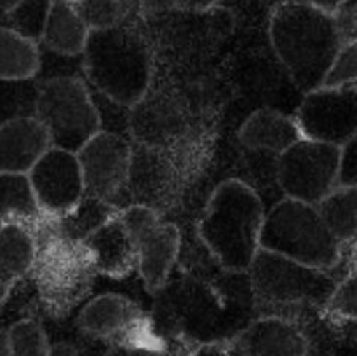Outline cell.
I'll return each instance as SVG.
<instances>
[{"mask_svg": "<svg viewBox=\"0 0 357 356\" xmlns=\"http://www.w3.org/2000/svg\"><path fill=\"white\" fill-rule=\"evenodd\" d=\"M268 37L275 56L302 93L323 86L344 45L333 13L305 0H286L274 6Z\"/></svg>", "mask_w": 357, "mask_h": 356, "instance_id": "obj_1", "label": "cell"}, {"mask_svg": "<svg viewBox=\"0 0 357 356\" xmlns=\"http://www.w3.org/2000/svg\"><path fill=\"white\" fill-rule=\"evenodd\" d=\"M267 206L239 178L216 185L197 222V236L213 260L232 272H248L260 251Z\"/></svg>", "mask_w": 357, "mask_h": 356, "instance_id": "obj_2", "label": "cell"}, {"mask_svg": "<svg viewBox=\"0 0 357 356\" xmlns=\"http://www.w3.org/2000/svg\"><path fill=\"white\" fill-rule=\"evenodd\" d=\"M82 61L89 87L128 108L135 107L152 87V49L131 21L91 30Z\"/></svg>", "mask_w": 357, "mask_h": 356, "instance_id": "obj_3", "label": "cell"}, {"mask_svg": "<svg viewBox=\"0 0 357 356\" xmlns=\"http://www.w3.org/2000/svg\"><path fill=\"white\" fill-rule=\"evenodd\" d=\"M260 246L300 264L337 271L344 248L314 205L282 198L267 209Z\"/></svg>", "mask_w": 357, "mask_h": 356, "instance_id": "obj_4", "label": "cell"}, {"mask_svg": "<svg viewBox=\"0 0 357 356\" xmlns=\"http://www.w3.org/2000/svg\"><path fill=\"white\" fill-rule=\"evenodd\" d=\"M257 307L300 309L330 302L342 278L335 271L300 264L288 257L260 248L250 271Z\"/></svg>", "mask_w": 357, "mask_h": 356, "instance_id": "obj_5", "label": "cell"}, {"mask_svg": "<svg viewBox=\"0 0 357 356\" xmlns=\"http://www.w3.org/2000/svg\"><path fill=\"white\" fill-rule=\"evenodd\" d=\"M35 117L47 129L51 145L79 152L101 131V121L84 77L38 80Z\"/></svg>", "mask_w": 357, "mask_h": 356, "instance_id": "obj_6", "label": "cell"}, {"mask_svg": "<svg viewBox=\"0 0 357 356\" xmlns=\"http://www.w3.org/2000/svg\"><path fill=\"white\" fill-rule=\"evenodd\" d=\"M342 147L300 138L279 156L278 184L284 198L317 206L340 180Z\"/></svg>", "mask_w": 357, "mask_h": 356, "instance_id": "obj_7", "label": "cell"}, {"mask_svg": "<svg viewBox=\"0 0 357 356\" xmlns=\"http://www.w3.org/2000/svg\"><path fill=\"white\" fill-rule=\"evenodd\" d=\"M132 143L128 136L100 131L77 152L86 195L114 209L131 206L129 170Z\"/></svg>", "mask_w": 357, "mask_h": 356, "instance_id": "obj_8", "label": "cell"}, {"mask_svg": "<svg viewBox=\"0 0 357 356\" xmlns=\"http://www.w3.org/2000/svg\"><path fill=\"white\" fill-rule=\"evenodd\" d=\"M119 213L135 237L138 272L145 290L157 293L167 283L180 257V229L173 222H166L159 212L146 206L131 205Z\"/></svg>", "mask_w": 357, "mask_h": 356, "instance_id": "obj_9", "label": "cell"}, {"mask_svg": "<svg viewBox=\"0 0 357 356\" xmlns=\"http://www.w3.org/2000/svg\"><path fill=\"white\" fill-rule=\"evenodd\" d=\"M129 195L131 205L146 206L162 215L176 202L187 180V154L131 142Z\"/></svg>", "mask_w": 357, "mask_h": 356, "instance_id": "obj_10", "label": "cell"}, {"mask_svg": "<svg viewBox=\"0 0 357 356\" xmlns=\"http://www.w3.org/2000/svg\"><path fill=\"white\" fill-rule=\"evenodd\" d=\"M131 142L187 154L194 143V122L180 98L167 91H152L131 108Z\"/></svg>", "mask_w": 357, "mask_h": 356, "instance_id": "obj_11", "label": "cell"}, {"mask_svg": "<svg viewBox=\"0 0 357 356\" xmlns=\"http://www.w3.org/2000/svg\"><path fill=\"white\" fill-rule=\"evenodd\" d=\"M295 119L305 138L344 147L357 133V82L305 93Z\"/></svg>", "mask_w": 357, "mask_h": 356, "instance_id": "obj_12", "label": "cell"}, {"mask_svg": "<svg viewBox=\"0 0 357 356\" xmlns=\"http://www.w3.org/2000/svg\"><path fill=\"white\" fill-rule=\"evenodd\" d=\"M40 212L65 216L86 195L79 156L51 147L28 173Z\"/></svg>", "mask_w": 357, "mask_h": 356, "instance_id": "obj_13", "label": "cell"}, {"mask_svg": "<svg viewBox=\"0 0 357 356\" xmlns=\"http://www.w3.org/2000/svg\"><path fill=\"white\" fill-rule=\"evenodd\" d=\"M119 212L112 213L80 241V246L86 251L94 271L110 278H124L138 269L135 237Z\"/></svg>", "mask_w": 357, "mask_h": 356, "instance_id": "obj_14", "label": "cell"}, {"mask_svg": "<svg viewBox=\"0 0 357 356\" xmlns=\"http://www.w3.org/2000/svg\"><path fill=\"white\" fill-rule=\"evenodd\" d=\"M241 356H305V335L288 318L264 316L248 323L230 341Z\"/></svg>", "mask_w": 357, "mask_h": 356, "instance_id": "obj_15", "label": "cell"}, {"mask_svg": "<svg viewBox=\"0 0 357 356\" xmlns=\"http://www.w3.org/2000/svg\"><path fill=\"white\" fill-rule=\"evenodd\" d=\"M143 313L138 304L119 293L91 299L77 318V327L94 339H122L139 327ZM121 342V341H119Z\"/></svg>", "mask_w": 357, "mask_h": 356, "instance_id": "obj_16", "label": "cell"}, {"mask_svg": "<svg viewBox=\"0 0 357 356\" xmlns=\"http://www.w3.org/2000/svg\"><path fill=\"white\" fill-rule=\"evenodd\" d=\"M51 147L47 129L37 117L7 122L0 128V171L30 173Z\"/></svg>", "mask_w": 357, "mask_h": 356, "instance_id": "obj_17", "label": "cell"}, {"mask_svg": "<svg viewBox=\"0 0 357 356\" xmlns=\"http://www.w3.org/2000/svg\"><path fill=\"white\" fill-rule=\"evenodd\" d=\"M303 138L298 122L291 115H286L275 108H258L239 129L241 147L246 150H260L281 156L293 143Z\"/></svg>", "mask_w": 357, "mask_h": 356, "instance_id": "obj_18", "label": "cell"}, {"mask_svg": "<svg viewBox=\"0 0 357 356\" xmlns=\"http://www.w3.org/2000/svg\"><path fill=\"white\" fill-rule=\"evenodd\" d=\"M35 260V243L23 223L0 225V302Z\"/></svg>", "mask_w": 357, "mask_h": 356, "instance_id": "obj_19", "label": "cell"}, {"mask_svg": "<svg viewBox=\"0 0 357 356\" xmlns=\"http://www.w3.org/2000/svg\"><path fill=\"white\" fill-rule=\"evenodd\" d=\"M89 31V27L82 20L75 6L52 0L51 13H49L40 44L56 52L79 56L84 52Z\"/></svg>", "mask_w": 357, "mask_h": 356, "instance_id": "obj_20", "label": "cell"}, {"mask_svg": "<svg viewBox=\"0 0 357 356\" xmlns=\"http://www.w3.org/2000/svg\"><path fill=\"white\" fill-rule=\"evenodd\" d=\"M40 66V44L0 24V79H35Z\"/></svg>", "mask_w": 357, "mask_h": 356, "instance_id": "obj_21", "label": "cell"}, {"mask_svg": "<svg viewBox=\"0 0 357 356\" xmlns=\"http://www.w3.org/2000/svg\"><path fill=\"white\" fill-rule=\"evenodd\" d=\"M317 209L344 250L357 243V185H338Z\"/></svg>", "mask_w": 357, "mask_h": 356, "instance_id": "obj_22", "label": "cell"}, {"mask_svg": "<svg viewBox=\"0 0 357 356\" xmlns=\"http://www.w3.org/2000/svg\"><path fill=\"white\" fill-rule=\"evenodd\" d=\"M40 206L35 198L28 173H2L0 171V225L35 220Z\"/></svg>", "mask_w": 357, "mask_h": 356, "instance_id": "obj_23", "label": "cell"}, {"mask_svg": "<svg viewBox=\"0 0 357 356\" xmlns=\"http://www.w3.org/2000/svg\"><path fill=\"white\" fill-rule=\"evenodd\" d=\"M38 103V80L0 79V128L16 119L35 117Z\"/></svg>", "mask_w": 357, "mask_h": 356, "instance_id": "obj_24", "label": "cell"}, {"mask_svg": "<svg viewBox=\"0 0 357 356\" xmlns=\"http://www.w3.org/2000/svg\"><path fill=\"white\" fill-rule=\"evenodd\" d=\"M52 0H20L0 24L40 44Z\"/></svg>", "mask_w": 357, "mask_h": 356, "instance_id": "obj_25", "label": "cell"}, {"mask_svg": "<svg viewBox=\"0 0 357 356\" xmlns=\"http://www.w3.org/2000/svg\"><path fill=\"white\" fill-rule=\"evenodd\" d=\"M10 356H49L51 344L44 328L35 320H21L7 330Z\"/></svg>", "mask_w": 357, "mask_h": 356, "instance_id": "obj_26", "label": "cell"}, {"mask_svg": "<svg viewBox=\"0 0 357 356\" xmlns=\"http://www.w3.org/2000/svg\"><path fill=\"white\" fill-rule=\"evenodd\" d=\"M77 10L89 30H105L128 23L131 17H135L131 10L119 0H82L77 6Z\"/></svg>", "mask_w": 357, "mask_h": 356, "instance_id": "obj_27", "label": "cell"}, {"mask_svg": "<svg viewBox=\"0 0 357 356\" xmlns=\"http://www.w3.org/2000/svg\"><path fill=\"white\" fill-rule=\"evenodd\" d=\"M63 77H84L82 54H63L40 44V66L35 79L49 80L63 79Z\"/></svg>", "mask_w": 357, "mask_h": 356, "instance_id": "obj_28", "label": "cell"}, {"mask_svg": "<svg viewBox=\"0 0 357 356\" xmlns=\"http://www.w3.org/2000/svg\"><path fill=\"white\" fill-rule=\"evenodd\" d=\"M354 82H357V42H349L340 47L321 87H340Z\"/></svg>", "mask_w": 357, "mask_h": 356, "instance_id": "obj_29", "label": "cell"}, {"mask_svg": "<svg viewBox=\"0 0 357 356\" xmlns=\"http://www.w3.org/2000/svg\"><path fill=\"white\" fill-rule=\"evenodd\" d=\"M326 309L342 320L357 323V269L340 279Z\"/></svg>", "mask_w": 357, "mask_h": 356, "instance_id": "obj_30", "label": "cell"}, {"mask_svg": "<svg viewBox=\"0 0 357 356\" xmlns=\"http://www.w3.org/2000/svg\"><path fill=\"white\" fill-rule=\"evenodd\" d=\"M344 44L357 42V0H347L333 13Z\"/></svg>", "mask_w": 357, "mask_h": 356, "instance_id": "obj_31", "label": "cell"}, {"mask_svg": "<svg viewBox=\"0 0 357 356\" xmlns=\"http://www.w3.org/2000/svg\"><path fill=\"white\" fill-rule=\"evenodd\" d=\"M338 185H357V133L342 147Z\"/></svg>", "mask_w": 357, "mask_h": 356, "instance_id": "obj_32", "label": "cell"}, {"mask_svg": "<svg viewBox=\"0 0 357 356\" xmlns=\"http://www.w3.org/2000/svg\"><path fill=\"white\" fill-rule=\"evenodd\" d=\"M107 356H173L166 349L150 348V346L138 344V342L121 341L107 353Z\"/></svg>", "mask_w": 357, "mask_h": 356, "instance_id": "obj_33", "label": "cell"}, {"mask_svg": "<svg viewBox=\"0 0 357 356\" xmlns=\"http://www.w3.org/2000/svg\"><path fill=\"white\" fill-rule=\"evenodd\" d=\"M139 14H162L176 9L178 0H138Z\"/></svg>", "mask_w": 357, "mask_h": 356, "instance_id": "obj_34", "label": "cell"}, {"mask_svg": "<svg viewBox=\"0 0 357 356\" xmlns=\"http://www.w3.org/2000/svg\"><path fill=\"white\" fill-rule=\"evenodd\" d=\"M185 356H232L222 342H204Z\"/></svg>", "mask_w": 357, "mask_h": 356, "instance_id": "obj_35", "label": "cell"}, {"mask_svg": "<svg viewBox=\"0 0 357 356\" xmlns=\"http://www.w3.org/2000/svg\"><path fill=\"white\" fill-rule=\"evenodd\" d=\"M220 0H178L176 9L190 10V13H202L215 7Z\"/></svg>", "mask_w": 357, "mask_h": 356, "instance_id": "obj_36", "label": "cell"}, {"mask_svg": "<svg viewBox=\"0 0 357 356\" xmlns=\"http://www.w3.org/2000/svg\"><path fill=\"white\" fill-rule=\"evenodd\" d=\"M49 356H79V351L70 342H56V344H51Z\"/></svg>", "mask_w": 357, "mask_h": 356, "instance_id": "obj_37", "label": "cell"}, {"mask_svg": "<svg viewBox=\"0 0 357 356\" xmlns=\"http://www.w3.org/2000/svg\"><path fill=\"white\" fill-rule=\"evenodd\" d=\"M305 2L312 3V6L321 7V9L328 10V13H335L340 6H344L347 0H305Z\"/></svg>", "mask_w": 357, "mask_h": 356, "instance_id": "obj_38", "label": "cell"}, {"mask_svg": "<svg viewBox=\"0 0 357 356\" xmlns=\"http://www.w3.org/2000/svg\"><path fill=\"white\" fill-rule=\"evenodd\" d=\"M17 2H20V0H0V23H2L3 17L13 10V7L16 6Z\"/></svg>", "mask_w": 357, "mask_h": 356, "instance_id": "obj_39", "label": "cell"}, {"mask_svg": "<svg viewBox=\"0 0 357 356\" xmlns=\"http://www.w3.org/2000/svg\"><path fill=\"white\" fill-rule=\"evenodd\" d=\"M0 356H10L9 335H7V332H0Z\"/></svg>", "mask_w": 357, "mask_h": 356, "instance_id": "obj_40", "label": "cell"}, {"mask_svg": "<svg viewBox=\"0 0 357 356\" xmlns=\"http://www.w3.org/2000/svg\"><path fill=\"white\" fill-rule=\"evenodd\" d=\"M121 3H124L129 10H131L132 16H138L139 14V7H138V0H119Z\"/></svg>", "mask_w": 357, "mask_h": 356, "instance_id": "obj_41", "label": "cell"}, {"mask_svg": "<svg viewBox=\"0 0 357 356\" xmlns=\"http://www.w3.org/2000/svg\"><path fill=\"white\" fill-rule=\"evenodd\" d=\"M56 2H65V3H70V6H79L80 2H82V0H56Z\"/></svg>", "mask_w": 357, "mask_h": 356, "instance_id": "obj_42", "label": "cell"}, {"mask_svg": "<svg viewBox=\"0 0 357 356\" xmlns=\"http://www.w3.org/2000/svg\"><path fill=\"white\" fill-rule=\"evenodd\" d=\"M275 2H278V3H281V2H286V0H275ZM278 3H275V6H278Z\"/></svg>", "mask_w": 357, "mask_h": 356, "instance_id": "obj_43", "label": "cell"}]
</instances>
